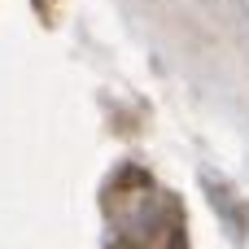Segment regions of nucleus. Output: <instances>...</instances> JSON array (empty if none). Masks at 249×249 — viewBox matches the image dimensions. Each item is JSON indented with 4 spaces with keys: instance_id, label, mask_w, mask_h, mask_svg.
Listing matches in <instances>:
<instances>
[{
    "instance_id": "1",
    "label": "nucleus",
    "mask_w": 249,
    "mask_h": 249,
    "mask_svg": "<svg viewBox=\"0 0 249 249\" xmlns=\"http://www.w3.org/2000/svg\"><path fill=\"white\" fill-rule=\"evenodd\" d=\"M101 210L109 219V249H184L179 201L136 166L109 179Z\"/></svg>"
}]
</instances>
